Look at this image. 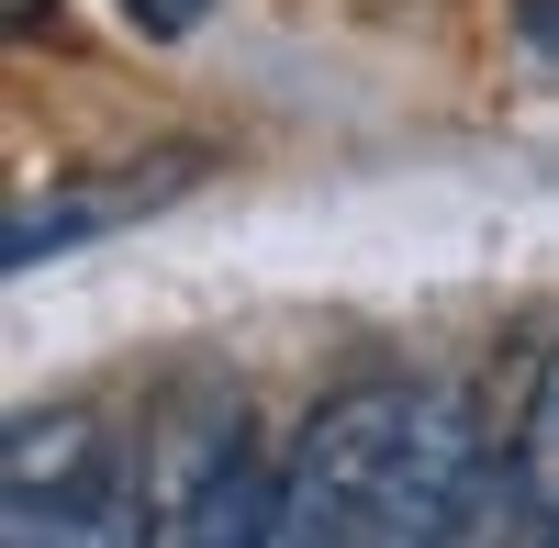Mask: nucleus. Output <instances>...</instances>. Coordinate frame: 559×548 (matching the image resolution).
Listing matches in <instances>:
<instances>
[{
	"instance_id": "f257e3e1",
	"label": "nucleus",
	"mask_w": 559,
	"mask_h": 548,
	"mask_svg": "<svg viewBox=\"0 0 559 548\" xmlns=\"http://www.w3.org/2000/svg\"><path fill=\"white\" fill-rule=\"evenodd\" d=\"M492 492L481 415L459 392H347L280 460V526L292 548H448L459 515Z\"/></svg>"
},
{
	"instance_id": "f03ea898",
	"label": "nucleus",
	"mask_w": 559,
	"mask_h": 548,
	"mask_svg": "<svg viewBox=\"0 0 559 548\" xmlns=\"http://www.w3.org/2000/svg\"><path fill=\"white\" fill-rule=\"evenodd\" d=\"M146 548H292L280 526V470L236 403H168L146 437Z\"/></svg>"
},
{
	"instance_id": "7ed1b4c3",
	"label": "nucleus",
	"mask_w": 559,
	"mask_h": 548,
	"mask_svg": "<svg viewBox=\"0 0 559 548\" xmlns=\"http://www.w3.org/2000/svg\"><path fill=\"white\" fill-rule=\"evenodd\" d=\"M12 548H146V460H123L102 415H23L0 481Z\"/></svg>"
},
{
	"instance_id": "20e7f679",
	"label": "nucleus",
	"mask_w": 559,
	"mask_h": 548,
	"mask_svg": "<svg viewBox=\"0 0 559 548\" xmlns=\"http://www.w3.org/2000/svg\"><path fill=\"white\" fill-rule=\"evenodd\" d=\"M191 157H157V168H123V179H90V191H45V202H23L12 213V269H34L45 247H79V236H112V224H134V213H157L168 191H191Z\"/></svg>"
},
{
	"instance_id": "39448f33",
	"label": "nucleus",
	"mask_w": 559,
	"mask_h": 548,
	"mask_svg": "<svg viewBox=\"0 0 559 548\" xmlns=\"http://www.w3.org/2000/svg\"><path fill=\"white\" fill-rule=\"evenodd\" d=\"M515 470H526V492H537V515L559 526V370L537 381V403H526V437H515Z\"/></svg>"
},
{
	"instance_id": "423d86ee",
	"label": "nucleus",
	"mask_w": 559,
	"mask_h": 548,
	"mask_svg": "<svg viewBox=\"0 0 559 548\" xmlns=\"http://www.w3.org/2000/svg\"><path fill=\"white\" fill-rule=\"evenodd\" d=\"M123 12H134V23H146V34H191V23L213 12V0H123Z\"/></svg>"
},
{
	"instance_id": "0eeeda50",
	"label": "nucleus",
	"mask_w": 559,
	"mask_h": 548,
	"mask_svg": "<svg viewBox=\"0 0 559 548\" xmlns=\"http://www.w3.org/2000/svg\"><path fill=\"white\" fill-rule=\"evenodd\" d=\"M57 34H68L57 0H12V45H57Z\"/></svg>"
},
{
	"instance_id": "6e6552de",
	"label": "nucleus",
	"mask_w": 559,
	"mask_h": 548,
	"mask_svg": "<svg viewBox=\"0 0 559 548\" xmlns=\"http://www.w3.org/2000/svg\"><path fill=\"white\" fill-rule=\"evenodd\" d=\"M515 34L537 45V57H559V0H515Z\"/></svg>"
}]
</instances>
